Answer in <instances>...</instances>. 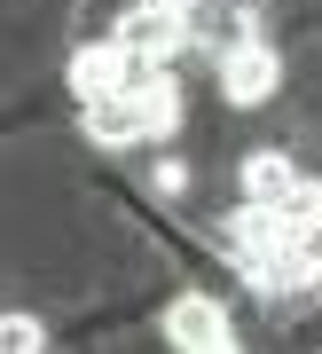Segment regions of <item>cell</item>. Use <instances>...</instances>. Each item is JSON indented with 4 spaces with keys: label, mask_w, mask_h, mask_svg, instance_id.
I'll list each match as a JSON object with an SVG mask.
<instances>
[{
    "label": "cell",
    "mask_w": 322,
    "mask_h": 354,
    "mask_svg": "<svg viewBox=\"0 0 322 354\" xmlns=\"http://www.w3.org/2000/svg\"><path fill=\"white\" fill-rule=\"evenodd\" d=\"M142 79V55H134V39H95V48H79L71 55V87H79V102H95V95H118V87H134Z\"/></svg>",
    "instance_id": "cell-1"
},
{
    "label": "cell",
    "mask_w": 322,
    "mask_h": 354,
    "mask_svg": "<svg viewBox=\"0 0 322 354\" xmlns=\"http://www.w3.org/2000/svg\"><path fill=\"white\" fill-rule=\"evenodd\" d=\"M165 339H173L181 354H228L236 339H228V315L205 299V291H181L173 307H165Z\"/></svg>",
    "instance_id": "cell-2"
},
{
    "label": "cell",
    "mask_w": 322,
    "mask_h": 354,
    "mask_svg": "<svg viewBox=\"0 0 322 354\" xmlns=\"http://www.w3.org/2000/svg\"><path fill=\"white\" fill-rule=\"evenodd\" d=\"M275 79H283V64H275L267 39H236V48L220 55V87H228V102H267Z\"/></svg>",
    "instance_id": "cell-3"
},
{
    "label": "cell",
    "mask_w": 322,
    "mask_h": 354,
    "mask_svg": "<svg viewBox=\"0 0 322 354\" xmlns=\"http://www.w3.org/2000/svg\"><path fill=\"white\" fill-rule=\"evenodd\" d=\"M87 134L102 142V150H118V142H142L149 127H142V102H134V87L95 95V102H87Z\"/></svg>",
    "instance_id": "cell-4"
},
{
    "label": "cell",
    "mask_w": 322,
    "mask_h": 354,
    "mask_svg": "<svg viewBox=\"0 0 322 354\" xmlns=\"http://www.w3.org/2000/svg\"><path fill=\"white\" fill-rule=\"evenodd\" d=\"M291 189H299V174H291V158H283V150L244 158V197H252V205H291Z\"/></svg>",
    "instance_id": "cell-5"
},
{
    "label": "cell",
    "mask_w": 322,
    "mask_h": 354,
    "mask_svg": "<svg viewBox=\"0 0 322 354\" xmlns=\"http://www.w3.org/2000/svg\"><path fill=\"white\" fill-rule=\"evenodd\" d=\"M134 102H142V127H149V134H173V118H181L173 71H142V79H134Z\"/></svg>",
    "instance_id": "cell-6"
},
{
    "label": "cell",
    "mask_w": 322,
    "mask_h": 354,
    "mask_svg": "<svg viewBox=\"0 0 322 354\" xmlns=\"http://www.w3.org/2000/svg\"><path fill=\"white\" fill-rule=\"evenodd\" d=\"M0 346H8V354H39V346H48V330H39L32 315H8V323H0Z\"/></svg>",
    "instance_id": "cell-7"
},
{
    "label": "cell",
    "mask_w": 322,
    "mask_h": 354,
    "mask_svg": "<svg viewBox=\"0 0 322 354\" xmlns=\"http://www.w3.org/2000/svg\"><path fill=\"white\" fill-rule=\"evenodd\" d=\"M149 8H165V16H189V8H197V0H149Z\"/></svg>",
    "instance_id": "cell-8"
}]
</instances>
